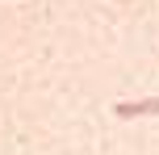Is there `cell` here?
<instances>
[{"instance_id": "obj_1", "label": "cell", "mask_w": 159, "mask_h": 155, "mask_svg": "<svg viewBox=\"0 0 159 155\" xmlns=\"http://www.w3.org/2000/svg\"><path fill=\"white\" fill-rule=\"evenodd\" d=\"M117 117L130 122V117H159V97H143V101H121Z\"/></svg>"}]
</instances>
